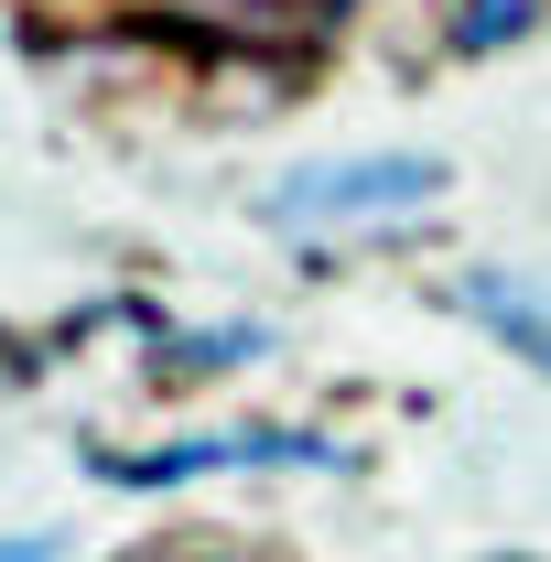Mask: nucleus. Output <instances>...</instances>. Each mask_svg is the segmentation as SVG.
<instances>
[{"label":"nucleus","mask_w":551,"mask_h":562,"mask_svg":"<svg viewBox=\"0 0 551 562\" xmlns=\"http://www.w3.org/2000/svg\"><path fill=\"white\" fill-rule=\"evenodd\" d=\"M454 173L432 151H336V162H292L260 184L271 227H357V238H401V216H421Z\"/></svg>","instance_id":"nucleus-1"},{"label":"nucleus","mask_w":551,"mask_h":562,"mask_svg":"<svg viewBox=\"0 0 551 562\" xmlns=\"http://www.w3.org/2000/svg\"><path fill=\"white\" fill-rule=\"evenodd\" d=\"M109 487H173V476H216V465H346V443L325 432H184L151 454H87Z\"/></svg>","instance_id":"nucleus-2"},{"label":"nucleus","mask_w":551,"mask_h":562,"mask_svg":"<svg viewBox=\"0 0 551 562\" xmlns=\"http://www.w3.org/2000/svg\"><path fill=\"white\" fill-rule=\"evenodd\" d=\"M443 303H454L476 336H497V347L519 357V368H541V379H551V292H541V281L486 271V260H476V271H454V281H443Z\"/></svg>","instance_id":"nucleus-3"},{"label":"nucleus","mask_w":551,"mask_h":562,"mask_svg":"<svg viewBox=\"0 0 551 562\" xmlns=\"http://www.w3.org/2000/svg\"><path fill=\"white\" fill-rule=\"evenodd\" d=\"M249 357H271V325H195V336H151V379L184 390V379L249 368Z\"/></svg>","instance_id":"nucleus-4"},{"label":"nucleus","mask_w":551,"mask_h":562,"mask_svg":"<svg viewBox=\"0 0 551 562\" xmlns=\"http://www.w3.org/2000/svg\"><path fill=\"white\" fill-rule=\"evenodd\" d=\"M551 22V0H443V55H508Z\"/></svg>","instance_id":"nucleus-5"},{"label":"nucleus","mask_w":551,"mask_h":562,"mask_svg":"<svg viewBox=\"0 0 551 562\" xmlns=\"http://www.w3.org/2000/svg\"><path fill=\"white\" fill-rule=\"evenodd\" d=\"M271 11H292V22H336L346 0H271Z\"/></svg>","instance_id":"nucleus-6"},{"label":"nucleus","mask_w":551,"mask_h":562,"mask_svg":"<svg viewBox=\"0 0 551 562\" xmlns=\"http://www.w3.org/2000/svg\"><path fill=\"white\" fill-rule=\"evenodd\" d=\"M0 562H55V541H0Z\"/></svg>","instance_id":"nucleus-7"},{"label":"nucleus","mask_w":551,"mask_h":562,"mask_svg":"<svg viewBox=\"0 0 551 562\" xmlns=\"http://www.w3.org/2000/svg\"><path fill=\"white\" fill-rule=\"evenodd\" d=\"M476 562H551V552H476Z\"/></svg>","instance_id":"nucleus-8"}]
</instances>
